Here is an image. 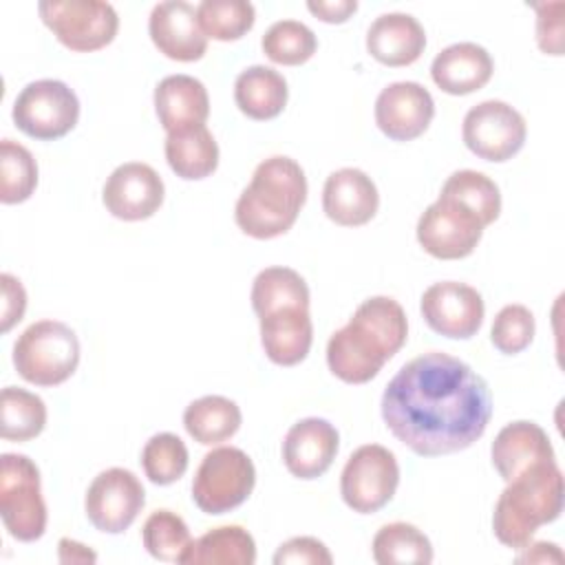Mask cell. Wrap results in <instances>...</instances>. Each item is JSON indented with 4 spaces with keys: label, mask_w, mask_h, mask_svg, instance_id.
Wrapping results in <instances>:
<instances>
[{
    "label": "cell",
    "mask_w": 565,
    "mask_h": 565,
    "mask_svg": "<svg viewBox=\"0 0 565 565\" xmlns=\"http://www.w3.org/2000/svg\"><path fill=\"white\" fill-rule=\"evenodd\" d=\"M11 117L26 137L53 141L75 128L79 99L75 90L60 79H35L15 97Z\"/></svg>",
    "instance_id": "8"
},
{
    "label": "cell",
    "mask_w": 565,
    "mask_h": 565,
    "mask_svg": "<svg viewBox=\"0 0 565 565\" xmlns=\"http://www.w3.org/2000/svg\"><path fill=\"white\" fill-rule=\"evenodd\" d=\"M241 419L238 404L223 395L199 397L190 402L183 413L188 435L203 446H214L234 437L241 428Z\"/></svg>",
    "instance_id": "28"
},
{
    "label": "cell",
    "mask_w": 565,
    "mask_h": 565,
    "mask_svg": "<svg viewBox=\"0 0 565 565\" xmlns=\"http://www.w3.org/2000/svg\"><path fill=\"white\" fill-rule=\"evenodd\" d=\"M483 223L459 203L439 196L417 221V241L439 260L466 258L481 241Z\"/></svg>",
    "instance_id": "13"
},
{
    "label": "cell",
    "mask_w": 565,
    "mask_h": 565,
    "mask_svg": "<svg viewBox=\"0 0 565 565\" xmlns=\"http://www.w3.org/2000/svg\"><path fill=\"white\" fill-rule=\"evenodd\" d=\"M397 483L395 455L380 444H364L351 452L342 468L340 494L353 512L373 514L393 499Z\"/></svg>",
    "instance_id": "10"
},
{
    "label": "cell",
    "mask_w": 565,
    "mask_h": 565,
    "mask_svg": "<svg viewBox=\"0 0 565 565\" xmlns=\"http://www.w3.org/2000/svg\"><path fill=\"white\" fill-rule=\"evenodd\" d=\"M141 539L148 554L163 563H183L192 545L185 521L172 510H154L141 527Z\"/></svg>",
    "instance_id": "33"
},
{
    "label": "cell",
    "mask_w": 565,
    "mask_h": 565,
    "mask_svg": "<svg viewBox=\"0 0 565 565\" xmlns=\"http://www.w3.org/2000/svg\"><path fill=\"white\" fill-rule=\"evenodd\" d=\"M426 49V31L411 13H382L366 31V51L384 66H408Z\"/></svg>",
    "instance_id": "21"
},
{
    "label": "cell",
    "mask_w": 565,
    "mask_h": 565,
    "mask_svg": "<svg viewBox=\"0 0 565 565\" xmlns=\"http://www.w3.org/2000/svg\"><path fill=\"white\" fill-rule=\"evenodd\" d=\"M260 46H263V53L274 64L298 66V64H305L316 53L318 40H316V33L302 22L278 20L265 31Z\"/></svg>",
    "instance_id": "35"
},
{
    "label": "cell",
    "mask_w": 565,
    "mask_h": 565,
    "mask_svg": "<svg viewBox=\"0 0 565 565\" xmlns=\"http://www.w3.org/2000/svg\"><path fill=\"white\" fill-rule=\"evenodd\" d=\"M439 196H446L472 212L483 223V227L494 223L501 212L499 185L488 174L477 170L452 172L441 185Z\"/></svg>",
    "instance_id": "31"
},
{
    "label": "cell",
    "mask_w": 565,
    "mask_h": 565,
    "mask_svg": "<svg viewBox=\"0 0 565 565\" xmlns=\"http://www.w3.org/2000/svg\"><path fill=\"white\" fill-rule=\"evenodd\" d=\"M307 201V177L300 163L285 154L260 161L241 192L234 218L252 238H276L291 230Z\"/></svg>",
    "instance_id": "3"
},
{
    "label": "cell",
    "mask_w": 565,
    "mask_h": 565,
    "mask_svg": "<svg viewBox=\"0 0 565 565\" xmlns=\"http://www.w3.org/2000/svg\"><path fill=\"white\" fill-rule=\"evenodd\" d=\"M38 185L33 154L13 139L0 141V201L4 205L26 201Z\"/></svg>",
    "instance_id": "36"
},
{
    "label": "cell",
    "mask_w": 565,
    "mask_h": 565,
    "mask_svg": "<svg viewBox=\"0 0 565 565\" xmlns=\"http://www.w3.org/2000/svg\"><path fill=\"white\" fill-rule=\"evenodd\" d=\"M0 285H2V305H0V331L7 333L15 322L22 320L24 309H26V291L22 287V282L11 276V274H2L0 276Z\"/></svg>",
    "instance_id": "41"
},
{
    "label": "cell",
    "mask_w": 565,
    "mask_h": 565,
    "mask_svg": "<svg viewBox=\"0 0 565 565\" xmlns=\"http://www.w3.org/2000/svg\"><path fill=\"white\" fill-rule=\"evenodd\" d=\"M143 503L146 492L137 475L126 468H108L90 481L84 510L99 532L121 534L139 516Z\"/></svg>",
    "instance_id": "12"
},
{
    "label": "cell",
    "mask_w": 565,
    "mask_h": 565,
    "mask_svg": "<svg viewBox=\"0 0 565 565\" xmlns=\"http://www.w3.org/2000/svg\"><path fill=\"white\" fill-rule=\"evenodd\" d=\"M563 512V472L556 459H543L508 481L492 512L494 536L523 550L534 532Z\"/></svg>",
    "instance_id": "4"
},
{
    "label": "cell",
    "mask_w": 565,
    "mask_h": 565,
    "mask_svg": "<svg viewBox=\"0 0 565 565\" xmlns=\"http://www.w3.org/2000/svg\"><path fill=\"white\" fill-rule=\"evenodd\" d=\"M422 316L426 324L446 338L468 340L472 338L483 322V298L481 294L457 280H441L430 285L422 294Z\"/></svg>",
    "instance_id": "14"
},
{
    "label": "cell",
    "mask_w": 565,
    "mask_h": 565,
    "mask_svg": "<svg viewBox=\"0 0 565 565\" xmlns=\"http://www.w3.org/2000/svg\"><path fill=\"white\" fill-rule=\"evenodd\" d=\"M0 516L4 530L22 543L38 541L46 530V503L40 470L26 455L0 457Z\"/></svg>",
    "instance_id": "6"
},
{
    "label": "cell",
    "mask_w": 565,
    "mask_h": 565,
    "mask_svg": "<svg viewBox=\"0 0 565 565\" xmlns=\"http://www.w3.org/2000/svg\"><path fill=\"white\" fill-rule=\"evenodd\" d=\"M406 338L408 322L402 305L388 296L366 298L329 338V371L347 384H364L404 347Z\"/></svg>",
    "instance_id": "2"
},
{
    "label": "cell",
    "mask_w": 565,
    "mask_h": 565,
    "mask_svg": "<svg viewBox=\"0 0 565 565\" xmlns=\"http://www.w3.org/2000/svg\"><path fill=\"white\" fill-rule=\"evenodd\" d=\"M492 395L486 380L459 358L428 351L406 362L382 395V419L415 455L466 450L488 428Z\"/></svg>",
    "instance_id": "1"
},
{
    "label": "cell",
    "mask_w": 565,
    "mask_h": 565,
    "mask_svg": "<svg viewBox=\"0 0 565 565\" xmlns=\"http://www.w3.org/2000/svg\"><path fill=\"white\" fill-rule=\"evenodd\" d=\"M163 194V181L152 166L128 161L110 172L102 190V201L115 218L143 221L161 207Z\"/></svg>",
    "instance_id": "15"
},
{
    "label": "cell",
    "mask_w": 565,
    "mask_h": 565,
    "mask_svg": "<svg viewBox=\"0 0 565 565\" xmlns=\"http://www.w3.org/2000/svg\"><path fill=\"white\" fill-rule=\"evenodd\" d=\"M252 307L256 316L278 311L282 307L309 309V287L305 278L289 267H265L252 282Z\"/></svg>",
    "instance_id": "29"
},
{
    "label": "cell",
    "mask_w": 565,
    "mask_h": 565,
    "mask_svg": "<svg viewBox=\"0 0 565 565\" xmlns=\"http://www.w3.org/2000/svg\"><path fill=\"white\" fill-rule=\"evenodd\" d=\"M256 483V468L245 450L218 446L210 450L192 479V501L205 514H225L247 501Z\"/></svg>",
    "instance_id": "7"
},
{
    "label": "cell",
    "mask_w": 565,
    "mask_h": 565,
    "mask_svg": "<svg viewBox=\"0 0 565 565\" xmlns=\"http://www.w3.org/2000/svg\"><path fill=\"white\" fill-rule=\"evenodd\" d=\"M494 71L490 53L475 42H457L441 49L433 64V82L448 95H468L483 88Z\"/></svg>",
    "instance_id": "20"
},
{
    "label": "cell",
    "mask_w": 565,
    "mask_h": 565,
    "mask_svg": "<svg viewBox=\"0 0 565 565\" xmlns=\"http://www.w3.org/2000/svg\"><path fill=\"white\" fill-rule=\"evenodd\" d=\"M373 558L380 565H428L433 563V545L428 536L413 523H386L373 536Z\"/></svg>",
    "instance_id": "30"
},
{
    "label": "cell",
    "mask_w": 565,
    "mask_h": 565,
    "mask_svg": "<svg viewBox=\"0 0 565 565\" xmlns=\"http://www.w3.org/2000/svg\"><path fill=\"white\" fill-rule=\"evenodd\" d=\"M377 205V188L364 170L340 168L327 177L322 190V210L333 223L342 227L364 225L375 216Z\"/></svg>",
    "instance_id": "19"
},
{
    "label": "cell",
    "mask_w": 565,
    "mask_h": 565,
    "mask_svg": "<svg viewBox=\"0 0 565 565\" xmlns=\"http://www.w3.org/2000/svg\"><path fill=\"white\" fill-rule=\"evenodd\" d=\"M338 446L340 435L331 422L322 417H305L287 430L282 461L294 477L318 479L333 463Z\"/></svg>",
    "instance_id": "18"
},
{
    "label": "cell",
    "mask_w": 565,
    "mask_h": 565,
    "mask_svg": "<svg viewBox=\"0 0 565 565\" xmlns=\"http://www.w3.org/2000/svg\"><path fill=\"white\" fill-rule=\"evenodd\" d=\"M95 552H90L86 545L77 543V541H71V539H62L60 541V561L62 563H86V561H95Z\"/></svg>",
    "instance_id": "44"
},
{
    "label": "cell",
    "mask_w": 565,
    "mask_h": 565,
    "mask_svg": "<svg viewBox=\"0 0 565 565\" xmlns=\"http://www.w3.org/2000/svg\"><path fill=\"white\" fill-rule=\"evenodd\" d=\"M196 18L205 38L232 42L254 26L256 9L247 0H203L196 4Z\"/></svg>",
    "instance_id": "34"
},
{
    "label": "cell",
    "mask_w": 565,
    "mask_h": 565,
    "mask_svg": "<svg viewBox=\"0 0 565 565\" xmlns=\"http://www.w3.org/2000/svg\"><path fill=\"white\" fill-rule=\"evenodd\" d=\"M461 137L466 148L479 159L503 163L523 148L527 124L510 104L486 99L466 113Z\"/></svg>",
    "instance_id": "11"
},
{
    "label": "cell",
    "mask_w": 565,
    "mask_h": 565,
    "mask_svg": "<svg viewBox=\"0 0 565 565\" xmlns=\"http://www.w3.org/2000/svg\"><path fill=\"white\" fill-rule=\"evenodd\" d=\"M490 457L499 477L510 481L530 466L543 459H554V448L539 424L519 419L499 430L492 441Z\"/></svg>",
    "instance_id": "23"
},
{
    "label": "cell",
    "mask_w": 565,
    "mask_h": 565,
    "mask_svg": "<svg viewBox=\"0 0 565 565\" xmlns=\"http://www.w3.org/2000/svg\"><path fill=\"white\" fill-rule=\"evenodd\" d=\"M154 110L166 132L201 126L210 115V97L201 79L168 75L154 88Z\"/></svg>",
    "instance_id": "24"
},
{
    "label": "cell",
    "mask_w": 565,
    "mask_h": 565,
    "mask_svg": "<svg viewBox=\"0 0 565 565\" xmlns=\"http://www.w3.org/2000/svg\"><path fill=\"white\" fill-rule=\"evenodd\" d=\"M536 42L543 53L563 55V2H536Z\"/></svg>",
    "instance_id": "40"
},
{
    "label": "cell",
    "mask_w": 565,
    "mask_h": 565,
    "mask_svg": "<svg viewBox=\"0 0 565 565\" xmlns=\"http://www.w3.org/2000/svg\"><path fill=\"white\" fill-rule=\"evenodd\" d=\"M188 448L181 437L172 433L152 435L141 450V466L146 477L157 486L179 481L188 470Z\"/></svg>",
    "instance_id": "37"
},
{
    "label": "cell",
    "mask_w": 565,
    "mask_h": 565,
    "mask_svg": "<svg viewBox=\"0 0 565 565\" xmlns=\"http://www.w3.org/2000/svg\"><path fill=\"white\" fill-rule=\"evenodd\" d=\"M148 31L159 53L170 60L196 62L207 51V38L201 31L196 7L185 0H166L154 4Z\"/></svg>",
    "instance_id": "17"
},
{
    "label": "cell",
    "mask_w": 565,
    "mask_h": 565,
    "mask_svg": "<svg viewBox=\"0 0 565 565\" xmlns=\"http://www.w3.org/2000/svg\"><path fill=\"white\" fill-rule=\"evenodd\" d=\"M331 561L327 545L313 536H294L274 554V565H331Z\"/></svg>",
    "instance_id": "39"
},
{
    "label": "cell",
    "mask_w": 565,
    "mask_h": 565,
    "mask_svg": "<svg viewBox=\"0 0 565 565\" xmlns=\"http://www.w3.org/2000/svg\"><path fill=\"white\" fill-rule=\"evenodd\" d=\"M307 9L322 22L342 24L355 13L358 2L355 0H309Z\"/></svg>",
    "instance_id": "42"
},
{
    "label": "cell",
    "mask_w": 565,
    "mask_h": 565,
    "mask_svg": "<svg viewBox=\"0 0 565 565\" xmlns=\"http://www.w3.org/2000/svg\"><path fill=\"white\" fill-rule=\"evenodd\" d=\"M185 565H254L256 543L241 525H221L196 541L183 556Z\"/></svg>",
    "instance_id": "27"
},
{
    "label": "cell",
    "mask_w": 565,
    "mask_h": 565,
    "mask_svg": "<svg viewBox=\"0 0 565 565\" xmlns=\"http://www.w3.org/2000/svg\"><path fill=\"white\" fill-rule=\"evenodd\" d=\"M534 316L525 305H505L490 329V340L494 349L505 355L521 353L534 340Z\"/></svg>",
    "instance_id": "38"
},
{
    "label": "cell",
    "mask_w": 565,
    "mask_h": 565,
    "mask_svg": "<svg viewBox=\"0 0 565 565\" xmlns=\"http://www.w3.org/2000/svg\"><path fill=\"white\" fill-rule=\"evenodd\" d=\"M260 320V344L265 355L278 366L302 362L313 342V324L309 309L282 307L265 313Z\"/></svg>",
    "instance_id": "22"
},
{
    "label": "cell",
    "mask_w": 565,
    "mask_h": 565,
    "mask_svg": "<svg viewBox=\"0 0 565 565\" xmlns=\"http://www.w3.org/2000/svg\"><path fill=\"white\" fill-rule=\"evenodd\" d=\"M523 550H525V554H521V556L516 558L519 563H550V561L561 563V561H563V554H561L558 545L547 543V541H539V543H534V545L527 543Z\"/></svg>",
    "instance_id": "43"
},
{
    "label": "cell",
    "mask_w": 565,
    "mask_h": 565,
    "mask_svg": "<svg viewBox=\"0 0 565 565\" xmlns=\"http://www.w3.org/2000/svg\"><path fill=\"white\" fill-rule=\"evenodd\" d=\"M166 159L172 172L185 181L210 177L218 166V146L205 124L168 132Z\"/></svg>",
    "instance_id": "26"
},
{
    "label": "cell",
    "mask_w": 565,
    "mask_h": 565,
    "mask_svg": "<svg viewBox=\"0 0 565 565\" xmlns=\"http://www.w3.org/2000/svg\"><path fill=\"white\" fill-rule=\"evenodd\" d=\"M287 79L263 64L247 66L234 82V102L243 115L256 121L274 119L287 104Z\"/></svg>",
    "instance_id": "25"
},
{
    "label": "cell",
    "mask_w": 565,
    "mask_h": 565,
    "mask_svg": "<svg viewBox=\"0 0 565 565\" xmlns=\"http://www.w3.org/2000/svg\"><path fill=\"white\" fill-rule=\"evenodd\" d=\"M79 364V340L60 320H40L26 327L13 344L18 375L35 386L66 382Z\"/></svg>",
    "instance_id": "5"
},
{
    "label": "cell",
    "mask_w": 565,
    "mask_h": 565,
    "mask_svg": "<svg viewBox=\"0 0 565 565\" xmlns=\"http://www.w3.org/2000/svg\"><path fill=\"white\" fill-rule=\"evenodd\" d=\"M38 13L53 35L77 53L104 49L119 29L115 7L99 0H42Z\"/></svg>",
    "instance_id": "9"
},
{
    "label": "cell",
    "mask_w": 565,
    "mask_h": 565,
    "mask_svg": "<svg viewBox=\"0 0 565 565\" xmlns=\"http://www.w3.org/2000/svg\"><path fill=\"white\" fill-rule=\"evenodd\" d=\"M433 117V95L417 82H393L375 99V124L393 141L417 139Z\"/></svg>",
    "instance_id": "16"
},
{
    "label": "cell",
    "mask_w": 565,
    "mask_h": 565,
    "mask_svg": "<svg viewBox=\"0 0 565 565\" xmlns=\"http://www.w3.org/2000/svg\"><path fill=\"white\" fill-rule=\"evenodd\" d=\"M46 426V406L40 395L4 386L0 397V435L7 441H29Z\"/></svg>",
    "instance_id": "32"
}]
</instances>
